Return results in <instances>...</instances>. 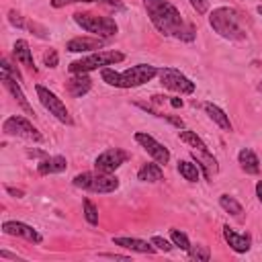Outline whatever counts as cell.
Returning <instances> with one entry per match:
<instances>
[{
    "label": "cell",
    "mask_w": 262,
    "mask_h": 262,
    "mask_svg": "<svg viewBox=\"0 0 262 262\" xmlns=\"http://www.w3.org/2000/svg\"><path fill=\"white\" fill-rule=\"evenodd\" d=\"M12 53H14V57H16V61H20L23 66H27V68H31V70H35V61H33V53H31V49H29V43H27L25 39H18V41L14 43V47H12Z\"/></svg>",
    "instance_id": "21"
},
{
    "label": "cell",
    "mask_w": 262,
    "mask_h": 262,
    "mask_svg": "<svg viewBox=\"0 0 262 262\" xmlns=\"http://www.w3.org/2000/svg\"><path fill=\"white\" fill-rule=\"evenodd\" d=\"M102 45L104 41L100 37H76L66 43V49L72 53H82V51H98L102 49Z\"/></svg>",
    "instance_id": "14"
},
{
    "label": "cell",
    "mask_w": 262,
    "mask_h": 262,
    "mask_svg": "<svg viewBox=\"0 0 262 262\" xmlns=\"http://www.w3.org/2000/svg\"><path fill=\"white\" fill-rule=\"evenodd\" d=\"M74 20H76V25H80L84 31H88V33L100 37V39L113 37V35L119 31L115 18L102 16V14H94V12H76V14H74Z\"/></svg>",
    "instance_id": "4"
},
{
    "label": "cell",
    "mask_w": 262,
    "mask_h": 262,
    "mask_svg": "<svg viewBox=\"0 0 262 262\" xmlns=\"http://www.w3.org/2000/svg\"><path fill=\"white\" fill-rule=\"evenodd\" d=\"M223 237H225V242L231 246V250L237 252V254H244V252L250 250L252 239H250L248 233H237V231L231 229L229 225H223Z\"/></svg>",
    "instance_id": "15"
},
{
    "label": "cell",
    "mask_w": 262,
    "mask_h": 262,
    "mask_svg": "<svg viewBox=\"0 0 262 262\" xmlns=\"http://www.w3.org/2000/svg\"><path fill=\"white\" fill-rule=\"evenodd\" d=\"M178 172L184 176V180L188 182H196L199 180V168L192 162H178Z\"/></svg>",
    "instance_id": "25"
},
{
    "label": "cell",
    "mask_w": 262,
    "mask_h": 262,
    "mask_svg": "<svg viewBox=\"0 0 262 262\" xmlns=\"http://www.w3.org/2000/svg\"><path fill=\"white\" fill-rule=\"evenodd\" d=\"M2 131H4L6 135L25 137V139H33V141H41V139H43V135L39 133V129H37L31 121H27L25 117H18V115L8 117V119L2 123Z\"/></svg>",
    "instance_id": "8"
},
{
    "label": "cell",
    "mask_w": 262,
    "mask_h": 262,
    "mask_svg": "<svg viewBox=\"0 0 262 262\" xmlns=\"http://www.w3.org/2000/svg\"><path fill=\"white\" fill-rule=\"evenodd\" d=\"M258 12H260V14H262V4H260V6H258Z\"/></svg>",
    "instance_id": "41"
},
{
    "label": "cell",
    "mask_w": 262,
    "mask_h": 262,
    "mask_svg": "<svg viewBox=\"0 0 262 262\" xmlns=\"http://www.w3.org/2000/svg\"><path fill=\"white\" fill-rule=\"evenodd\" d=\"M256 194H258V199H260V203H262V180L256 184Z\"/></svg>",
    "instance_id": "40"
},
{
    "label": "cell",
    "mask_w": 262,
    "mask_h": 262,
    "mask_svg": "<svg viewBox=\"0 0 262 262\" xmlns=\"http://www.w3.org/2000/svg\"><path fill=\"white\" fill-rule=\"evenodd\" d=\"M188 256L192 260H196V262H207L211 258V252H209L207 246H190L188 248Z\"/></svg>",
    "instance_id": "27"
},
{
    "label": "cell",
    "mask_w": 262,
    "mask_h": 262,
    "mask_svg": "<svg viewBox=\"0 0 262 262\" xmlns=\"http://www.w3.org/2000/svg\"><path fill=\"white\" fill-rule=\"evenodd\" d=\"M192 158H194L196 164L203 168L205 178H211V176L217 172V160L213 158L211 151H199V149H194V151H192Z\"/></svg>",
    "instance_id": "19"
},
{
    "label": "cell",
    "mask_w": 262,
    "mask_h": 262,
    "mask_svg": "<svg viewBox=\"0 0 262 262\" xmlns=\"http://www.w3.org/2000/svg\"><path fill=\"white\" fill-rule=\"evenodd\" d=\"M237 162H239V166H242L248 174H258V172H260V160H258V156H256L252 149H248V147H244V149L237 154Z\"/></svg>",
    "instance_id": "20"
},
{
    "label": "cell",
    "mask_w": 262,
    "mask_h": 262,
    "mask_svg": "<svg viewBox=\"0 0 262 262\" xmlns=\"http://www.w3.org/2000/svg\"><path fill=\"white\" fill-rule=\"evenodd\" d=\"M158 74H160V70L156 66H151V63H137V66H131L125 72H115L113 68H102L100 70L102 80L106 84H111V86H117V88H135V86H141V84L149 82Z\"/></svg>",
    "instance_id": "2"
},
{
    "label": "cell",
    "mask_w": 262,
    "mask_h": 262,
    "mask_svg": "<svg viewBox=\"0 0 262 262\" xmlns=\"http://www.w3.org/2000/svg\"><path fill=\"white\" fill-rule=\"evenodd\" d=\"M260 90H262V84H260Z\"/></svg>",
    "instance_id": "42"
},
{
    "label": "cell",
    "mask_w": 262,
    "mask_h": 262,
    "mask_svg": "<svg viewBox=\"0 0 262 262\" xmlns=\"http://www.w3.org/2000/svg\"><path fill=\"white\" fill-rule=\"evenodd\" d=\"M219 205H221L229 215H239V213H242V205H239L233 196H229V194H221V196H219Z\"/></svg>",
    "instance_id": "26"
},
{
    "label": "cell",
    "mask_w": 262,
    "mask_h": 262,
    "mask_svg": "<svg viewBox=\"0 0 262 262\" xmlns=\"http://www.w3.org/2000/svg\"><path fill=\"white\" fill-rule=\"evenodd\" d=\"M135 141L158 162V164H168V160H170V151H168V147L166 145H162L160 141H156L149 133H143V131H139V133H135Z\"/></svg>",
    "instance_id": "11"
},
{
    "label": "cell",
    "mask_w": 262,
    "mask_h": 262,
    "mask_svg": "<svg viewBox=\"0 0 262 262\" xmlns=\"http://www.w3.org/2000/svg\"><path fill=\"white\" fill-rule=\"evenodd\" d=\"M6 190H8L10 194H14V196H23V190H18V188H12V186H6Z\"/></svg>",
    "instance_id": "38"
},
{
    "label": "cell",
    "mask_w": 262,
    "mask_h": 262,
    "mask_svg": "<svg viewBox=\"0 0 262 262\" xmlns=\"http://www.w3.org/2000/svg\"><path fill=\"white\" fill-rule=\"evenodd\" d=\"M190 6L199 12V14H205L209 10V2L207 0H190Z\"/></svg>",
    "instance_id": "32"
},
{
    "label": "cell",
    "mask_w": 262,
    "mask_h": 262,
    "mask_svg": "<svg viewBox=\"0 0 262 262\" xmlns=\"http://www.w3.org/2000/svg\"><path fill=\"white\" fill-rule=\"evenodd\" d=\"M74 186L90 192H113L119 188V178L104 172H82L74 178Z\"/></svg>",
    "instance_id": "6"
},
{
    "label": "cell",
    "mask_w": 262,
    "mask_h": 262,
    "mask_svg": "<svg viewBox=\"0 0 262 262\" xmlns=\"http://www.w3.org/2000/svg\"><path fill=\"white\" fill-rule=\"evenodd\" d=\"M35 92H37V98L41 100V104L49 111V115H53L57 121H61L66 125H72L74 123L72 117H70V113H68V108H66V104L61 102V98H57L51 90H47L45 86H35Z\"/></svg>",
    "instance_id": "7"
},
{
    "label": "cell",
    "mask_w": 262,
    "mask_h": 262,
    "mask_svg": "<svg viewBox=\"0 0 262 262\" xmlns=\"http://www.w3.org/2000/svg\"><path fill=\"white\" fill-rule=\"evenodd\" d=\"M170 104L174 108H178V106H182V98H170Z\"/></svg>",
    "instance_id": "39"
},
{
    "label": "cell",
    "mask_w": 262,
    "mask_h": 262,
    "mask_svg": "<svg viewBox=\"0 0 262 262\" xmlns=\"http://www.w3.org/2000/svg\"><path fill=\"white\" fill-rule=\"evenodd\" d=\"M137 178L143 180V182H158V180L164 178V172H162L158 162L156 164H143L139 168V172H137Z\"/></svg>",
    "instance_id": "23"
},
{
    "label": "cell",
    "mask_w": 262,
    "mask_h": 262,
    "mask_svg": "<svg viewBox=\"0 0 262 262\" xmlns=\"http://www.w3.org/2000/svg\"><path fill=\"white\" fill-rule=\"evenodd\" d=\"M160 80L172 92H178V94H192L194 92V82H190L180 70L164 68V70H160Z\"/></svg>",
    "instance_id": "9"
},
{
    "label": "cell",
    "mask_w": 262,
    "mask_h": 262,
    "mask_svg": "<svg viewBox=\"0 0 262 262\" xmlns=\"http://www.w3.org/2000/svg\"><path fill=\"white\" fill-rule=\"evenodd\" d=\"M84 217H86V221L90 225H96L98 223V211H96V207L92 205L90 199H84Z\"/></svg>",
    "instance_id": "29"
},
{
    "label": "cell",
    "mask_w": 262,
    "mask_h": 262,
    "mask_svg": "<svg viewBox=\"0 0 262 262\" xmlns=\"http://www.w3.org/2000/svg\"><path fill=\"white\" fill-rule=\"evenodd\" d=\"M0 78H2V82H4V86H6V90L14 96V100L18 102V106L27 113V115H35V111H33V106L29 104V100H27V96H25V92L20 90V86H18V82H16V78L14 76H10V74H6V72H2L0 74Z\"/></svg>",
    "instance_id": "12"
},
{
    "label": "cell",
    "mask_w": 262,
    "mask_h": 262,
    "mask_svg": "<svg viewBox=\"0 0 262 262\" xmlns=\"http://www.w3.org/2000/svg\"><path fill=\"white\" fill-rule=\"evenodd\" d=\"M127 158H129V154H127L125 149H121V147H113V149L102 151V154L94 160V168H96L98 172L111 174V172H115L121 164H125Z\"/></svg>",
    "instance_id": "10"
},
{
    "label": "cell",
    "mask_w": 262,
    "mask_h": 262,
    "mask_svg": "<svg viewBox=\"0 0 262 262\" xmlns=\"http://www.w3.org/2000/svg\"><path fill=\"white\" fill-rule=\"evenodd\" d=\"M125 55L121 51H94L78 61H72L70 63V72L72 74H88L92 70H102V68H108V66H115L119 61H123Z\"/></svg>",
    "instance_id": "5"
},
{
    "label": "cell",
    "mask_w": 262,
    "mask_h": 262,
    "mask_svg": "<svg viewBox=\"0 0 262 262\" xmlns=\"http://www.w3.org/2000/svg\"><path fill=\"white\" fill-rule=\"evenodd\" d=\"M90 86H92V80L88 78V74H74V78H70L68 84H66V88H68V92L72 96L86 94L90 90Z\"/></svg>",
    "instance_id": "17"
},
{
    "label": "cell",
    "mask_w": 262,
    "mask_h": 262,
    "mask_svg": "<svg viewBox=\"0 0 262 262\" xmlns=\"http://www.w3.org/2000/svg\"><path fill=\"white\" fill-rule=\"evenodd\" d=\"M76 2H98V0H51L53 8H61L66 4H76Z\"/></svg>",
    "instance_id": "34"
},
{
    "label": "cell",
    "mask_w": 262,
    "mask_h": 262,
    "mask_svg": "<svg viewBox=\"0 0 262 262\" xmlns=\"http://www.w3.org/2000/svg\"><path fill=\"white\" fill-rule=\"evenodd\" d=\"M2 231L6 235H18V237H25L33 244H39L41 242V235L27 223H20V221H4L2 223Z\"/></svg>",
    "instance_id": "13"
},
{
    "label": "cell",
    "mask_w": 262,
    "mask_h": 262,
    "mask_svg": "<svg viewBox=\"0 0 262 262\" xmlns=\"http://www.w3.org/2000/svg\"><path fill=\"white\" fill-rule=\"evenodd\" d=\"M98 4H106V6H111V8H121V10L125 8L119 0H98Z\"/></svg>",
    "instance_id": "35"
},
{
    "label": "cell",
    "mask_w": 262,
    "mask_h": 262,
    "mask_svg": "<svg viewBox=\"0 0 262 262\" xmlns=\"http://www.w3.org/2000/svg\"><path fill=\"white\" fill-rule=\"evenodd\" d=\"M113 244L115 246H121V248H127L131 252H141V254H154L156 248L143 239H137V237H113Z\"/></svg>",
    "instance_id": "16"
},
{
    "label": "cell",
    "mask_w": 262,
    "mask_h": 262,
    "mask_svg": "<svg viewBox=\"0 0 262 262\" xmlns=\"http://www.w3.org/2000/svg\"><path fill=\"white\" fill-rule=\"evenodd\" d=\"M43 61H45V66H49V68H55V66H57V51H53V49H49V51L45 53V57H43Z\"/></svg>",
    "instance_id": "33"
},
{
    "label": "cell",
    "mask_w": 262,
    "mask_h": 262,
    "mask_svg": "<svg viewBox=\"0 0 262 262\" xmlns=\"http://www.w3.org/2000/svg\"><path fill=\"white\" fill-rule=\"evenodd\" d=\"M180 141H184L186 145H190V147H194V149H199V151H209V147L205 145V141H203L194 131H188V129L180 131Z\"/></svg>",
    "instance_id": "24"
},
{
    "label": "cell",
    "mask_w": 262,
    "mask_h": 262,
    "mask_svg": "<svg viewBox=\"0 0 262 262\" xmlns=\"http://www.w3.org/2000/svg\"><path fill=\"white\" fill-rule=\"evenodd\" d=\"M0 66H2V72H6V74H10V76H14L16 80H20V72L6 59V57H2V61H0Z\"/></svg>",
    "instance_id": "30"
},
{
    "label": "cell",
    "mask_w": 262,
    "mask_h": 262,
    "mask_svg": "<svg viewBox=\"0 0 262 262\" xmlns=\"http://www.w3.org/2000/svg\"><path fill=\"white\" fill-rule=\"evenodd\" d=\"M209 23H211L213 31L219 33L223 39H229V41H242V39H246L244 20H242V14L235 8H229V6L215 8L211 12V16H209Z\"/></svg>",
    "instance_id": "3"
},
{
    "label": "cell",
    "mask_w": 262,
    "mask_h": 262,
    "mask_svg": "<svg viewBox=\"0 0 262 262\" xmlns=\"http://www.w3.org/2000/svg\"><path fill=\"white\" fill-rule=\"evenodd\" d=\"M151 244H154L158 250H162V252H170V250H172V244H170L168 239L160 237V235H154V237H151Z\"/></svg>",
    "instance_id": "31"
},
{
    "label": "cell",
    "mask_w": 262,
    "mask_h": 262,
    "mask_svg": "<svg viewBox=\"0 0 262 262\" xmlns=\"http://www.w3.org/2000/svg\"><path fill=\"white\" fill-rule=\"evenodd\" d=\"M162 117H166V119H168L170 123H174V125H176L178 129H180V127L184 125V123H182V119H174V117H170V115H162Z\"/></svg>",
    "instance_id": "36"
},
{
    "label": "cell",
    "mask_w": 262,
    "mask_h": 262,
    "mask_svg": "<svg viewBox=\"0 0 262 262\" xmlns=\"http://www.w3.org/2000/svg\"><path fill=\"white\" fill-rule=\"evenodd\" d=\"M170 237H172L174 246H178L180 250H186V252H188V248H190V242H188L186 233H182L180 229H170Z\"/></svg>",
    "instance_id": "28"
},
{
    "label": "cell",
    "mask_w": 262,
    "mask_h": 262,
    "mask_svg": "<svg viewBox=\"0 0 262 262\" xmlns=\"http://www.w3.org/2000/svg\"><path fill=\"white\" fill-rule=\"evenodd\" d=\"M0 258H10V260H20L16 254H10V252H6V250H0Z\"/></svg>",
    "instance_id": "37"
},
{
    "label": "cell",
    "mask_w": 262,
    "mask_h": 262,
    "mask_svg": "<svg viewBox=\"0 0 262 262\" xmlns=\"http://www.w3.org/2000/svg\"><path fill=\"white\" fill-rule=\"evenodd\" d=\"M205 111H207L209 119L215 121L223 131H231V121H229V117H227L217 104H213V102H205Z\"/></svg>",
    "instance_id": "22"
},
{
    "label": "cell",
    "mask_w": 262,
    "mask_h": 262,
    "mask_svg": "<svg viewBox=\"0 0 262 262\" xmlns=\"http://www.w3.org/2000/svg\"><path fill=\"white\" fill-rule=\"evenodd\" d=\"M143 6L147 10V16L151 25L168 37H176L182 41H192L194 39V27L188 25L178 8L170 4L168 0H143Z\"/></svg>",
    "instance_id": "1"
},
{
    "label": "cell",
    "mask_w": 262,
    "mask_h": 262,
    "mask_svg": "<svg viewBox=\"0 0 262 262\" xmlns=\"http://www.w3.org/2000/svg\"><path fill=\"white\" fill-rule=\"evenodd\" d=\"M68 168V162H66V158H61V156H51V158H45V160H41L39 162V166H37V170H39V174H57V172H63Z\"/></svg>",
    "instance_id": "18"
}]
</instances>
